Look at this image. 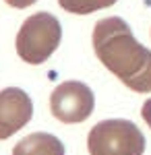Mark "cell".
<instances>
[{"instance_id":"cell-3","label":"cell","mask_w":151,"mask_h":155,"mask_svg":"<svg viewBox=\"0 0 151 155\" xmlns=\"http://www.w3.org/2000/svg\"><path fill=\"white\" fill-rule=\"evenodd\" d=\"M87 149L89 155H143L145 137L130 120H102L89 130Z\"/></svg>"},{"instance_id":"cell-6","label":"cell","mask_w":151,"mask_h":155,"mask_svg":"<svg viewBox=\"0 0 151 155\" xmlns=\"http://www.w3.org/2000/svg\"><path fill=\"white\" fill-rule=\"evenodd\" d=\"M12 155H64V145L50 132H31L15 145Z\"/></svg>"},{"instance_id":"cell-4","label":"cell","mask_w":151,"mask_h":155,"mask_svg":"<svg viewBox=\"0 0 151 155\" xmlns=\"http://www.w3.org/2000/svg\"><path fill=\"white\" fill-rule=\"evenodd\" d=\"M95 97L81 81H64L50 95V110L54 118L64 124H79L91 116Z\"/></svg>"},{"instance_id":"cell-2","label":"cell","mask_w":151,"mask_h":155,"mask_svg":"<svg viewBox=\"0 0 151 155\" xmlns=\"http://www.w3.org/2000/svg\"><path fill=\"white\" fill-rule=\"evenodd\" d=\"M62 39L60 21L50 12H35L25 19L17 33V54L29 64L46 62Z\"/></svg>"},{"instance_id":"cell-7","label":"cell","mask_w":151,"mask_h":155,"mask_svg":"<svg viewBox=\"0 0 151 155\" xmlns=\"http://www.w3.org/2000/svg\"><path fill=\"white\" fill-rule=\"evenodd\" d=\"M116 2L118 0H58V4L64 11L75 12V15H89V12L108 8Z\"/></svg>"},{"instance_id":"cell-9","label":"cell","mask_w":151,"mask_h":155,"mask_svg":"<svg viewBox=\"0 0 151 155\" xmlns=\"http://www.w3.org/2000/svg\"><path fill=\"white\" fill-rule=\"evenodd\" d=\"M37 0H6V4H11L12 8H27Z\"/></svg>"},{"instance_id":"cell-5","label":"cell","mask_w":151,"mask_h":155,"mask_svg":"<svg viewBox=\"0 0 151 155\" xmlns=\"http://www.w3.org/2000/svg\"><path fill=\"white\" fill-rule=\"evenodd\" d=\"M33 116L31 97L19 87H6L0 91V141L21 130Z\"/></svg>"},{"instance_id":"cell-1","label":"cell","mask_w":151,"mask_h":155,"mask_svg":"<svg viewBox=\"0 0 151 155\" xmlns=\"http://www.w3.org/2000/svg\"><path fill=\"white\" fill-rule=\"evenodd\" d=\"M91 39L95 56L112 74L137 93H151V50L135 39L124 19L97 21Z\"/></svg>"},{"instance_id":"cell-8","label":"cell","mask_w":151,"mask_h":155,"mask_svg":"<svg viewBox=\"0 0 151 155\" xmlns=\"http://www.w3.org/2000/svg\"><path fill=\"white\" fill-rule=\"evenodd\" d=\"M141 116H143V120L147 122V126L151 128V97L143 104V107H141Z\"/></svg>"}]
</instances>
